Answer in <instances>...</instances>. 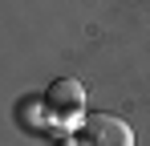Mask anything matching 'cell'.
I'll list each match as a JSON object with an SVG mask.
<instances>
[{"label":"cell","instance_id":"cell-1","mask_svg":"<svg viewBox=\"0 0 150 146\" xmlns=\"http://www.w3.org/2000/svg\"><path fill=\"white\" fill-rule=\"evenodd\" d=\"M77 142L81 146H134V130L118 114H89L81 122Z\"/></svg>","mask_w":150,"mask_h":146},{"label":"cell","instance_id":"cell-2","mask_svg":"<svg viewBox=\"0 0 150 146\" xmlns=\"http://www.w3.org/2000/svg\"><path fill=\"white\" fill-rule=\"evenodd\" d=\"M41 106H45V114L57 122H69L81 114V106H85V89H81V81H73V77H57V81H49V89H45V97H41Z\"/></svg>","mask_w":150,"mask_h":146}]
</instances>
